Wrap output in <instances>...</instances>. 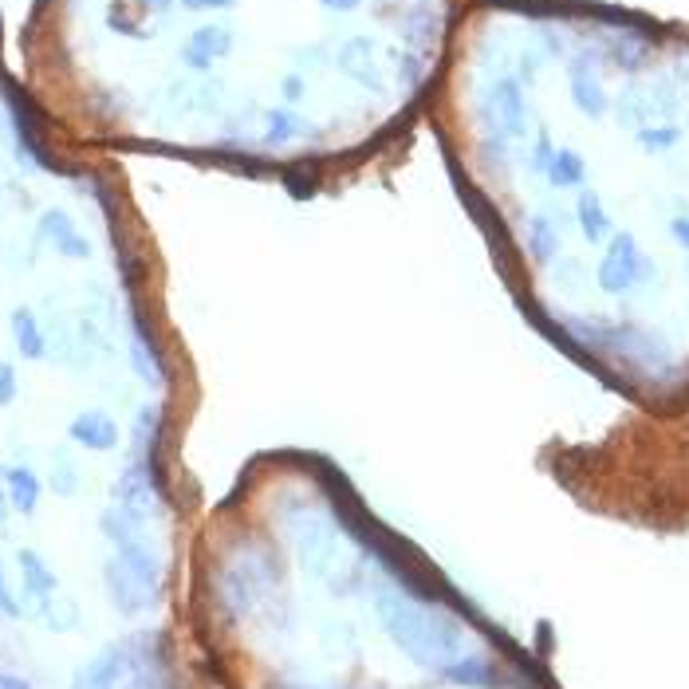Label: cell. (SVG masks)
I'll list each match as a JSON object with an SVG mask.
<instances>
[{
    "instance_id": "1",
    "label": "cell",
    "mask_w": 689,
    "mask_h": 689,
    "mask_svg": "<svg viewBox=\"0 0 689 689\" xmlns=\"http://www.w3.org/2000/svg\"><path fill=\"white\" fill-rule=\"evenodd\" d=\"M426 126L520 312L630 402L686 410L689 32L473 0Z\"/></svg>"
},
{
    "instance_id": "2",
    "label": "cell",
    "mask_w": 689,
    "mask_h": 689,
    "mask_svg": "<svg viewBox=\"0 0 689 689\" xmlns=\"http://www.w3.org/2000/svg\"><path fill=\"white\" fill-rule=\"evenodd\" d=\"M473 0H44L28 52L83 142L292 189L398 158Z\"/></svg>"
}]
</instances>
